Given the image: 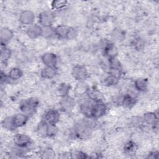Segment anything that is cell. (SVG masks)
Returning a JSON list of instances; mask_svg holds the SVG:
<instances>
[{
  "label": "cell",
  "mask_w": 159,
  "mask_h": 159,
  "mask_svg": "<svg viewBox=\"0 0 159 159\" xmlns=\"http://www.w3.org/2000/svg\"><path fill=\"white\" fill-rule=\"evenodd\" d=\"M104 84L106 86H112L116 84H117L119 82V78L112 75H109L107 76L105 79H104Z\"/></svg>",
  "instance_id": "25"
},
{
  "label": "cell",
  "mask_w": 159,
  "mask_h": 159,
  "mask_svg": "<svg viewBox=\"0 0 159 159\" xmlns=\"http://www.w3.org/2000/svg\"><path fill=\"white\" fill-rule=\"evenodd\" d=\"M106 106L102 101H94L91 111V117L98 119L104 116L106 112Z\"/></svg>",
  "instance_id": "5"
},
{
  "label": "cell",
  "mask_w": 159,
  "mask_h": 159,
  "mask_svg": "<svg viewBox=\"0 0 159 159\" xmlns=\"http://www.w3.org/2000/svg\"><path fill=\"white\" fill-rule=\"evenodd\" d=\"M75 104V102L74 99L68 96L63 97L60 101V105L61 107L65 111L71 110L72 108L74 107Z\"/></svg>",
  "instance_id": "15"
},
{
  "label": "cell",
  "mask_w": 159,
  "mask_h": 159,
  "mask_svg": "<svg viewBox=\"0 0 159 159\" xmlns=\"http://www.w3.org/2000/svg\"><path fill=\"white\" fill-rule=\"evenodd\" d=\"M92 129L93 127L90 122H81L75 126V134L81 139H85L91 134Z\"/></svg>",
  "instance_id": "1"
},
{
  "label": "cell",
  "mask_w": 159,
  "mask_h": 159,
  "mask_svg": "<svg viewBox=\"0 0 159 159\" xmlns=\"http://www.w3.org/2000/svg\"><path fill=\"white\" fill-rule=\"evenodd\" d=\"M109 66L111 67V69H117V70L121 69V64L116 58H109Z\"/></svg>",
  "instance_id": "29"
},
{
  "label": "cell",
  "mask_w": 159,
  "mask_h": 159,
  "mask_svg": "<svg viewBox=\"0 0 159 159\" xmlns=\"http://www.w3.org/2000/svg\"><path fill=\"white\" fill-rule=\"evenodd\" d=\"M136 103V98L134 96L126 94L122 96L121 104L125 108H131Z\"/></svg>",
  "instance_id": "14"
},
{
  "label": "cell",
  "mask_w": 159,
  "mask_h": 159,
  "mask_svg": "<svg viewBox=\"0 0 159 159\" xmlns=\"http://www.w3.org/2000/svg\"><path fill=\"white\" fill-rule=\"evenodd\" d=\"M14 34L10 29L7 27H3L1 29L0 38L2 42H7L11 40Z\"/></svg>",
  "instance_id": "16"
},
{
  "label": "cell",
  "mask_w": 159,
  "mask_h": 159,
  "mask_svg": "<svg viewBox=\"0 0 159 159\" xmlns=\"http://www.w3.org/2000/svg\"><path fill=\"white\" fill-rule=\"evenodd\" d=\"M148 81L147 80L143 78H138L135 81L134 88L135 89L140 92L145 91L147 89Z\"/></svg>",
  "instance_id": "18"
},
{
  "label": "cell",
  "mask_w": 159,
  "mask_h": 159,
  "mask_svg": "<svg viewBox=\"0 0 159 159\" xmlns=\"http://www.w3.org/2000/svg\"><path fill=\"white\" fill-rule=\"evenodd\" d=\"M112 37L114 40L117 42H120L122 41L124 38L125 37L124 32L120 30V29H116L113 31L112 34Z\"/></svg>",
  "instance_id": "27"
},
{
  "label": "cell",
  "mask_w": 159,
  "mask_h": 159,
  "mask_svg": "<svg viewBox=\"0 0 159 159\" xmlns=\"http://www.w3.org/2000/svg\"><path fill=\"white\" fill-rule=\"evenodd\" d=\"M68 2L66 1H53L52 2V7L53 9H61L67 5Z\"/></svg>",
  "instance_id": "28"
},
{
  "label": "cell",
  "mask_w": 159,
  "mask_h": 159,
  "mask_svg": "<svg viewBox=\"0 0 159 159\" xmlns=\"http://www.w3.org/2000/svg\"><path fill=\"white\" fill-rule=\"evenodd\" d=\"M19 19L21 24L30 25L34 21L35 15L32 11L29 10H25L21 12Z\"/></svg>",
  "instance_id": "9"
},
{
  "label": "cell",
  "mask_w": 159,
  "mask_h": 159,
  "mask_svg": "<svg viewBox=\"0 0 159 159\" xmlns=\"http://www.w3.org/2000/svg\"><path fill=\"white\" fill-rule=\"evenodd\" d=\"M142 119L143 122L148 124L155 125L158 123V117L155 112H147L144 114Z\"/></svg>",
  "instance_id": "19"
},
{
  "label": "cell",
  "mask_w": 159,
  "mask_h": 159,
  "mask_svg": "<svg viewBox=\"0 0 159 159\" xmlns=\"http://www.w3.org/2000/svg\"><path fill=\"white\" fill-rule=\"evenodd\" d=\"M72 76L76 80L81 81L87 78L88 71L84 66L77 65L73 68Z\"/></svg>",
  "instance_id": "7"
},
{
  "label": "cell",
  "mask_w": 159,
  "mask_h": 159,
  "mask_svg": "<svg viewBox=\"0 0 159 159\" xmlns=\"http://www.w3.org/2000/svg\"><path fill=\"white\" fill-rule=\"evenodd\" d=\"M27 35L30 39H37L42 35V27L36 24H32L27 30Z\"/></svg>",
  "instance_id": "11"
},
{
  "label": "cell",
  "mask_w": 159,
  "mask_h": 159,
  "mask_svg": "<svg viewBox=\"0 0 159 159\" xmlns=\"http://www.w3.org/2000/svg\"><path fill=\"white\" fill-rule=\"evenodd\" d=\"M124 150L127 154H132L137 150V145L134 142L129 141L124 145Z\"/></svg>",
  "instance_id": "24"
},
{
  "label": "cell",
  "mask_w": 159,
  "mask_h": 159,
  "mask_svg": "<svg viewBox=\"0 0 159 159\" xmlns=\"http://www.w3.org/2000/svg\"><path fill=\"white\" fill-rule=\"evenodd\" d=\"M48 127V124L46 122L45 120H42L37 125V130L38 134L40 136L46 137Z\"/></svg>",
  "instance_id": "23"
},
{
  "label": "cell",
  "mask_w": 159,
  "mask_h": 159,
  "mask_svg": "<svg viewBox=\"0 0 159 159\" xmlns=\"http://www.w3.org/2000/svg\"><path fill=\"white\" fill-rule=\"evenodd\" d=\"M42 61L45 66L55 68L57 63V57L55 54L48 52L44 53L42 55Z\"/></svg>",
  "instance_id": "10"
},
{
  "label": "cell",
  "mask_w": 159,
  "mask_h": 159,
  "mask_svg": "<svg viewBox=\"0 0 159 159\" xmlns=\"http://www.w3.org/2000/svg\"><path fill=\"white\" fill-rule=\"evenodd\" d=\"M55 35L58 36L59 38L70 39L75 37L76 34L75 29L71 27L65 25H58L54 29Z\"/></svg>",
  "instance_id": "3"
},
{
  "label": "cell",
  "mask_w": 159,
  "mask_h": 159,
  "mask_svg": "<svg viewBox=\"0 0 159 159\" xmlns=\"http://www.w3.org/2000/svg\"><path fill=\"white\" fill-rule=\"evenodd\" d=\"M70 86L69 84L66 83L60 84L57 88V93L61 97H65L68 95Z\"/></svg>",
  "instance_id": "21"
},
{
  "label": "cell",
  "mask_w": 159,
  "mask_h": 159,
  "mask_svg": "<svg viewBox=\"0 0 159 159\" xmlns=\"http://www.w3.org/2000/svg\"><path fill=\"white\" fill-rule=\"evenodd\" d=\"M104 53L109 58V59L116 58L118 54V49L114 43H107L104 46Z\"/></svg>",
  "instance_id": "13"
},
{
  "label": "cell",
  "mask_w": 159,
  "mask_h": 159,
  "mask_svg": "<svg viewBox=\"0 0 159 159\" xmlns=\"http://www.w3.org/2000/svg\"><path fill=\"white\" fill-rule=\"evenodd\" d=\"M60 113L55 109L48 110L44 116V120L48 124L56 125V124L60 120Z\"/></svg>",
  "instance_id": "8"
},
{
  "label": "cell",
  "mask_w": 159,
  "mask_h": 159,
  "mask_svg": "<svg viewBox=\"0 0 159 159\" xmlns=\"http://www.w3.org/2000/svg\"><path fill=\"white\" fill-rule=\"evenodd\" d=\"M58 132V128L57 127L56 125L53 124H48L47 132V136L49 137H54L57 135Z\"/></svg>",
  "instance_id": "30"
},
{
  "label": "cell",
  "mask_w": 159,
  "mask_h": 159,
  "mask_svg": "<svg viewBox=\"0 0 159 159\" xmlns=\"http://www.w3.org/2000/svg\"><path fill=\"white\" fill-rule=\"evenodd\" d=\"M41 76L45 79H52L56 75V68L54 67L45 66L41 71Z\"/></svg>",
  "instance_id": "17"
},
{
  "label": "cell",
  "mask_w": 159,
  "mask_h": 159,
  "mask_svg": "<svg viewBox=\"0 0 159 159\" xmlns=\"http://www.w3.org/2000/svg\"><path fill=\"white\" fill-rule=\"evenodd\" d=\"M39 104L38 100L35 98H30L22 101L19 105L21 112L28 116L32 114L37 109Z\"/></svg>",
  "instance_id": "2"
},
{
  "label": "cell",
  "mask_w": 159,
  "mask_h": 159,
  "mask_svg": "<svg viewBox=\"0 0 159 159\" xmlns=\"http://www.w3.org/2000/svg\"><path fill=\"white\" fill-rule=\"evenodd\" d=\"M12 118L14 124L17 129L18 127H21L26 124L29 119V116L22 112L13 116Z\"/></svg>",
  "instance_id": "12"
},
{
  "label": "cell",
  "mask_w": 159,
  "mask_h": 159,
  "mask_svg": "<svg viewBox=\"0 0 159 159\" xmlns=\"http://www.w3.org/2000/svg\"><path fill=\"white\" fill-rule=\"evenodd\" d=\"M2 127L4 129H6V130H14L16 129V127H15V125L14 124L12 116V117H7L4 118V119L2 120Z\"/></svg>",
  "instance_id": "22"
},
{
  "label": "cell",
  "mask_w": 159,
  "mask_h": 159,
  "mask_svg": "<svg viewBox=\"0 0 159 159\" xmlns=\"http://www.w3.org/2000/svg\"><path fill=\"white\" fill-rule=\"evenodd\" d=\"M55 16L53 12L45 11L39 16V22L42 27H50L55 22Z\"/></svg>",
  "instance_id": "4"
},
{
  "label": "cell",
  "mask_w": 159,
  "mask_h": 159,
  "mask_svg": "<svg viewBox=\"0 0 159 159\" xmlns=\"http://www.w3.org/2000/svg\"><path fill=\"white\" fill-rule=\"evenodd\" d=\"M55 35L54 29L51 27H42V35L45 37H49L53 35Z\"/></svg>",
  "instance_id": "31"
},
{
  "label": "cell",
  "mask_w": 159,
  "mask_h": 159,
  "mask_svg": "<svg viewBox=\"0 0 159 159\" xmlns=\"http://www.w3.org/2000/svg\"><path fill=\"white\" fill-rule=\"evenodd\" d=\"M11 55V51L9 48L4 47L1 50V60L2 62H5L9 60Z\"/></svg>",
  "instance_id": "26"
},
{
  "label": "cell",
  "mask_w": 159,
  "mask_h": 159,
  "mask_svg": "<svg viewBox=\"0 0 159 159\" xmlns=\"http://www.w3.org/2000/svg\"><path fill=\"white\" fill-rule=\"evenodd\" d=\"M13 142L14 144L20 148H24L29 147L32 140L29 136L24 134H17L13 137Z\"/></svg>",
  "instance_id": "6"
},
{
  "label": "cell",
  "mask_w": 159,
  "mask_h": 159,
  "mask_svg": "<svg viewBox=\"0 0 159 159\" xmlns=\"http://www.w3.org/2000/svg\"><path fill=\"white\" fill-rule=\"evenodd\" d=\"M70 155L71 158H84L88 157L84 153L81 151H75L72 152Z\"/></svg>",
  "instance_id": "32"
},
{
  "label": "cell",
  "mask_w": 159,
  "mask_h": 159,
  "mask_svg": "<svg viewBox=\"0 0 159 159\" xmlns=\"http://www.w3.org/2000/svg\"><path fill=\"white\" fill-rule=\"evenodd\" d=\"M22 75L23 73L20 68L14 67L9 71L8 76L10 79L12 80H17L22 77Z\"/></svg>",
  "instance_id": "20"
}]
</instances>
